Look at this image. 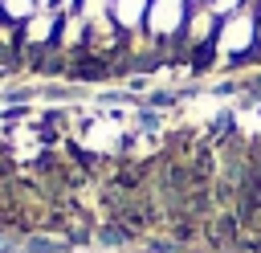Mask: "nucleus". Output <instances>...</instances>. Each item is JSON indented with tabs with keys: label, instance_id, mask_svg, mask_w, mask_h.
<instances>
[{
	"label": "nucleus",
	"instance_id": "obj_2",
	"mask_svg": "<svg viewBox=\"0 0 261 253\" xmlns=\"http://www.w3.org/2000/svg\"><path fill=\"white\" fill-rule=\"evenodd\" d=\"M184 20H188V4H179V0H151V8H147V24L155 37L184 33Z\"/></svg>",
	"mask_w": 261,
	"mask_h": 253
},
{
	"label": "nucleus",
	"instance_id": "obj_9",
	"mask_svg": "<svg viewBox=\"0 0 261 253\" xmlns=\"http://www.w3.org/2000/svg\"><path fill=\"white\" fill-rule=\"evenodd\" d=\"M179 4H188V0H179Z\"/></svg>",
	"mask_w": 261,
	"mask_h": 253
},
{
	"label": "nucleus",
	"instance_id": "obj_6",
	"mask_svg": "<svg viewBox=\"0 0 261 253\" xmlns=\"http://www.w3.org/2000/svg\"><path fill=\"white\" fill-rule=\"evenodd\" d=\"M126 237H130V233H126V229H118V224H106V229L98 233V241H102V245H122Z\"/></svg>",
	"mask_w": 261,
	"mask_h": 253
},
{
	"label": "nucleus",
	"instance_id": "obj_1",
	"mask_svg": "<svg viewBox=\"0 0 261 253\" xmlns=\"http://www.w3.org/2000/svg\"><path fill=\"white\" fill-rule=\"evenodd\" d=\"M216 49H220V57H228V61L249 57V53L257 49V16H253L249 8L224 16L220 29H216Z\"/></svg>",
	"mask_w": 261,
	"mask_h": 253
},
{
	"label": "nucleus",
	"instance_id": "obj_3",
	"mask_svg": "<svg viewBox=\"0 0 261 253\" xmlns=\"http://www.w3.org/2000/svg\"><path fill=\"white\" fill-rule=\"evenodd\" d=\"M69 73H73V78H86V82H102V78L110 73V65H106L102 57H77Z\"/></svg>",
	"mask_w": 261,
	"mask_h": 253
},
{
	"label": "nucleus",
	"instance_id": "obj_7",
	"mask_svg": "<svg viewBox=\"0 0 261 253\" xmlns=\"http://www.w3.org/2000/svg\"><path fill=\"white\" fill-rule=\"evenodd\" d=\"M29 253H65V241H45V237H37V241H29Z\"/></svg>",
	"mask_w": 261,
	"mask_h": 253
},
{
	"label": "nucleus",
	"instance_id": "obj_5",
	"mask_svg": "<svg viewBox=\"0 0 261 253\" xmlns=\"http://www.w3.org/2000/svg\"><path fill=\"white\" fill-rule=\"evenodd\" d=\"M220 57V49H216V41H204V45H196L192 49V69L196 73H204V69H212V61Z\"/></svg>",
	"mask_w": 261,
	"mask_h": 253
},
{
	"label": "nucleus",
	"instance_id": "obj_4",
	"mask_svg": "<svg viewBox=\"0 0 261 253\" xmlns=\"http://www.w3.org/2000/svg\"><path fill=\"white\" fill-rule=\"evenodd\" d=\"M114 12H118V24H122V29H130V24H139V20H143L147 4H143V0H114Z\"/></svg>",
	"mask_w": 261,
	"mask_h": 253
},
{
	"label": "nucleus",
	"instance_id": "obj_8",
	"mask_svg": "<svg viewBox=\"0 0 261 253\" xmlns=\"http://www.w3.org/2000/svg\"><path fill=\"white\" fill-rule=\"evenodd\" d=\"M200 4H212V0H200Z\"/></svg>",
	"mask_w": 261,
	"mask_h": 253
}]
</instances>
